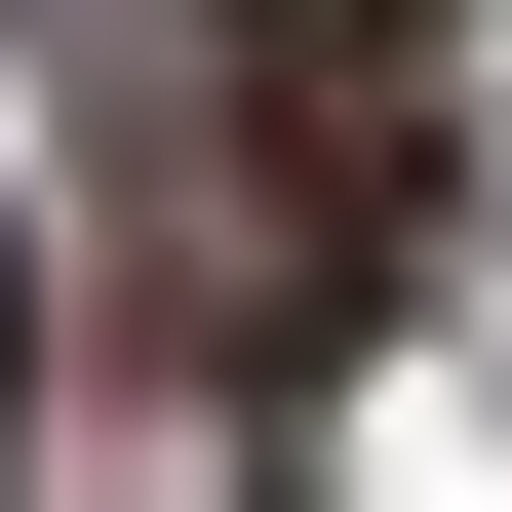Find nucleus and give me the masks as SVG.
Instances as JSON below:
<instances>
[{
    "instance_id": "1",
    "label": "nucleus",
    "mask_w": 512,
    "mask_h": 512,
    "mask_svg": "<svg viewBox=\"0 0 512 512\" xmlns=\"http://www.w3.org/2000/svg\"><path fill=\"white\" fill-rule=\"evenodd\" d=\"M0 316H40V276H0Z\"/></svg>"
}]
</instances>
